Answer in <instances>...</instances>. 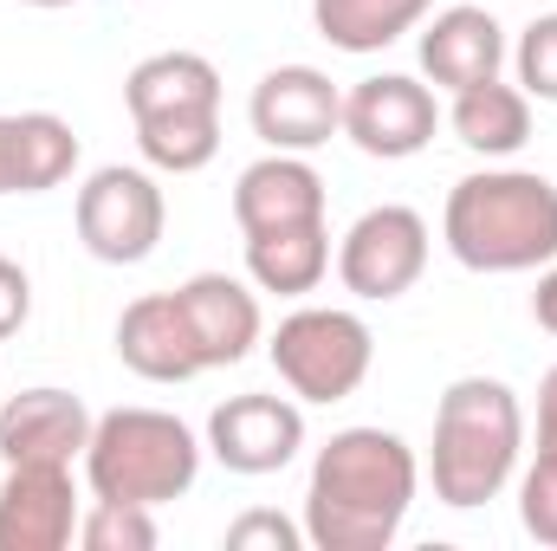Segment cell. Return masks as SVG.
Returning a JSON list of instances; mask_svg holds the SVG:
<instances>
[{"label": "cell", "mask_w": 557, "mask_h": 551, "mask_svg": "<svg viewBox=\"0 0 557 551\" xmlns=\"http://www.w3.org/2000/svg\"><path fill=\"white\" fill-rule=\"evenodd\" d=\"M298 448H305V409L292 396L253 390V396H227L208 415V454L227 474H247V480L278 474L298 461Z\"/></svg>", "instance_id": "8fae6325"}, {"label": "cell", "mask_w": 557, "mask_h": 551, "mask_svg": "<svg viewBox=\"0 0 557 551\" xmlns=\"http://www.w3.org/2000/svg\"><path fill=\"white\" fill-rule=\"evenodd\" d=\"M512 72H519V91H525V98L557 105V13H539V20L519 33Z\"/></svg>", "instance_id": "603a6c76"}, {"label": "cell", "mask_w": 557, "mask_h": 551, "mask_svg": "<svg viewBox=\"0 0 557 551\" xmlns=\"http://www.w3.org/2000/svg\"><path fill=\"white\" fill-rule=\"evenodd\" d=\"M91 421L98 415L85 409L72 390H20L0 403V461H85V441H91Z\"/></svg>", "instance_id": "5bb4252c"}, {"label": "cell", "mask_w": 557, "mask_h": 551, "mask_svg": "<svg viewBox=\"0 0 557 551\" xmlns=\"http://www.w3.org/2000/svg\"><path fill=\"white\" fill-rule=\"evenodd\" d=\"M267 357L298 403H344L363 390V377L376 364V338L344 305H298L292 318H278Z\"/></svg>", "instance_id": "8992f818"}, {"label": "cell", "mask_w": 557, "mask_h": 551, "mask_svg": "<svg viewBox=\"0 0 557 551\" xmlns=\"http://www.w3.org/2000/svg\"><path fill=\"white\" fill-rule=\"evenodd\" d=\"M428 273V221L403 201H383L370 215L350 221V234L337 241V279L344 292L370 298V305H389L403 298L416 279Z\"/></svg>", "instance_id": "ba28073f"}, {"label": "cell", "mask_w": 557, "mask_h": 551, "mask_svg": "<svg viewBox=\"0 0 557 551\" xmlns=\"http://www.w3.org/2000/svg\"><path fill=\"white\" fill-rule=\"evenodd\" d=\"M124 105L137 124L149 169L195 175L221 149V72L201 52H149L124 78Z\"/></svg>", "instance_id": "277c9868"}, {"label": "cell", "mask_w": 557, "mask_h": 551, "mask_svg": "<svg viewBox=\"0 0 557 551\" xmlns=\"http://www.w3.org/2000/svg\"><path fill=\"white\" fill-rule=\"evenodd\" d=\"M201 441L169 409H111L91 421L85 441V480L91 500H131V506H169L195 487Z\"/></svg>", "instance_id": "5b68a950"}, {"label": "cell", "mask_w": 557, "mask_h": 551, "mask_svg": "<svg viewBox=\"0 0 557 551\" xmlns=\"http://www.w3.org/2000/svg\"><path fill=\"white\" fill-rule=\"evenodd\" d=\"M447 124L473 156H519L532 143V98L519 85H506V78H486V85L454 91Z\"/></svg>", "instance_id": "d6986e66"}, {"label": "cell", "mask_w": 557, "mask_h": 551, "mask_svg": "<svg viewBox=\"0 0 557 551\" xmlns=\"http://www.w3.org/2000/svg\"><path fill=\"white\" fill-rule=\"evenodd\" d=\"M499 65H506V26L486 7H441L421 26V72L441 91L486 85V78H499Z\"/></svg>", "instance_id": "9a60e30c"}, {"label": "cell", "mask_w": 557, "mask_h": 551, "mask_svg": "<svg viewBox=\"0 0 557 551\" xmlns=\"http://www.w3.org/2000/svg\"><path fill=\"white\" fill-rule=\"evenodd\" d=\"M253 137L285 156H311L318 143H331L344 131V91L331 85V72L318 65H273L253 98H247Z\"/></svg>", "instance_id": "9c48e42d"}, {"label": "cell", "mask_w": 557, "mask_h": 551, "mask_svg": "<svg viewBox=\"0 0 557 551\" xmlns=\"http://www.w3.org/2000/svg\"><path fill=\"white\" fill-rule=\"evenodd\" d=\"M519 526L557 551V461H532L519 480Z\"/></svg>", "instance_id": "cb8c5ba5"}, {"label": "cell", "mask_w": 557, "mask_h": 551, "mask_svg": "<svg viewBox=\"0 0 557 551\" xmlns=\"http://www.w3.org/2000/svg\"><path fill=\"white\" fill-rule=\"evenodd\" d=\"M78 487L59 461H13L0 480V551H65L78 539Z\"/></svg>", "instance_id": "7c38bea8"}, {"label": "cell", "mask_w": 557, "mask_h": 551, "mask_svg": "<svg viewBox=\"0 0 557 551\" xmlns=\"http://www.w3.org/2000/svg\"><path fill=\"white\" fill-rule=\"evenodd\" d=\"M0 195H13V118H0Z\"/></svg>", "instance_id": "f1b7e54d"}, {"label": "cell", "mask_w": 557, "mask_h": 551, "mask_svg": "<svg viewBox=\"0 0 557 551\" xmlns=\"http://www.w3.org/2000/svg\"><path fill=\"white\" fill-rule=\"evenodd\" d=\"M78 169V137L52 111H20L13 118V195H46Z\"/></svg>", "instance_id": "44dd1931"}, {"label": "cell", "mask_w": 557, "mask_h": 551, "mask_svg": "<svg viewBox=\"0 0 557 551\" xmlns=\"http://www.w3.org/2000/svg\"><path fill=\"white\" fill-rule=\"evenodd\" d=\"M117 357H124V370H137L143 383H188V377L208 370L195 338H188V318H182L175 292H143V298L124 305Z\"/></svg>", "instance_id": "2e32d148"}, {"label": "cell", "mask_w": 557, "mask_h": 551, "mask_svg": "<svg viewBox=\"0 0 557 551\" xmlns=\"http://www.w3.org/2000/svg\"><path fill=\"white\" fill-rule=\"evenodd\" d=\"M539 461H557V364L539 383Z\"/></svg>", "instance_id": "4316f807"}, {"label": "cell", "mask_w": 557, "mask_h": 551, "mask_svg": "<svg viewBox=\"0 0 557 551\" xmlns=\"http://www.w3.org/2000/svg\"><path fill=\"white\" fill-rule=\"evenodd\" d=\"M298 546H305V526L278 519L267 506H253V513H240L227 526V551H298Z\"/></svg>", "instance_id": "d4e9b609"}, {"label": "cell", "mask_w": 557, "mask_h": 551, "mask_svg": "<svg viewBox=\"0 0 557 551\" xmlns=\"http://www.w3.org/2000/svg\"><path fill=\"white\" fill-rule=\"evenodd\" d=\"M421 487L416 448L396 428H337L305 487V546L389 551Z\"/></svg>", "instance_id": "6da1fadb"}, {"label": "cell", "mask_w": 557, "mask_h": 551, "mask_svg": "<svg viewBox=\"0 0 557 551\" xmlns=\"http://www.w3.org/2000/svg\"><path fill=\"white\" fill-rule=\"evenodd\" d=\"M324 273H331V228H324V221L247 234V279H253L260 292L305 298V292L324 285Z\"/></svg>", "instance_id": "ac0fdd59"}, {"label": "cell", "mask_w": 557, "mask_h": 551, "mask_svg": "<svg viewBox=\"0 0 557 551\" xmlns=\"http://www.w3.org/2000/svg\"><path fill=\"white\" fill-rule=\"evenodd\" d=\"M26 7H46L52 13V7H78V0H26Z\"/></svg>", "instance_id": "f546056e"}, {"label": "cell", "mask_w": 557, "mask_h": 551, "mask_svg": "<svg viewBox=\"0 0 557 551\" xmlns=\"http://www.w3.org/2000/svg\"><path fill=\"white\" fill-rule=\"evenodd\" d=\"M26 318H33V279H26L20 260H7V254H0V344H7Z\"/></svg>", "instance_id": "484cf974"}, {"label": "cell", "mask_w": 557, "mask_h": 551, "mask_svg": "<svg viewBox=\"0 0 557 551\" xmlns=\"http://www.w3.org/2000/svg\"><path fill=\"white\" fill-rule=\"evenodd\" d=\"M175 305H182L188 338H195V351H201V364H208V370L240 364V357L260 344V331H267L253 285H247V279H234V273L182 279V285H175Z\"/></svg>", "instance_id": "4fadbf2b"}, {"label": "cell", "mask_w": 557, "mask_h": 551, "mask_svg": "<svg viewBox=\"0 0 557 551\" xmlns=\"http://www.w3.org/2000/svg\"><path fill=\"white\" fill-rule=\"evenodd\" d=\"M532 318H539V325H545V331L557 338V260L545 267V279H539V292H532Z\"/></svg>", "instance_id": "83f0119b"}, {"label": "cell", "mask_w": 557, "mask_h": 551, "mask_svg": "<svg viewBox=\"0 0 557 551\" xmlns=\"http://www.w3.org/2000/svg\"><path fill=\"white\" fill-rule=\"evenodd\" d=\"M519 448H525V409H519L512 383H499V377L447 383V396L434 409V454H428L434 500L454 513L499 500L506 480L519 474Z\"/></svg>", "instance_id": "3957f363"}, {"label": "cell", "mask_w": 557, "mask_h": 551, "mask_svg": "<svg viewBox=\"0 0 557 551\" xmlns=\"http://www.w3.org/2000/svg\"><path fill=\"white\" fill-rule=\"evenodd\" d=\"M428 7L434 0H311V20H318V39L363 59V52H383L403 33H416Z\"/></svg>", "instance_id": "ffe728a7"}, {"label": "cell", "mask_w": 557, "mask_h": 551, "mask_svg": "<svg viewBox=\"0 0 557 551\" xmlns=\"http://www.w3.org/2000/svg\"><path fill=\"white\" fill-rule=\"evenodd\" d=\"M162 228H169V201H162V188H156L149 169L111 162V169H98L78 188V241L104 267H137V260H149L156 241H162Z\"/></svg>", "instance_id": "52a82bcc"}, {"label": "cell", "mask_w": 557, "mask_h": 551, "mask_svg": "<svg viewBox=\"0 0 557 551\" xmlns=\"http://www.w3.org/2000/svg\"><path fill=\"white\" fill-rule=\"evenodd\" d=\"M434 124H441L434 91L421 78H409V72H376V78L344 91V137L363 156H376V162L421 156L434 143Z\"/></svg>", "instance_id": "30bf717a"}, {"label": "cell", "mask_w": 557, "mask_h": 551, "mask_svg": "<svg viewBox=\"0 0 557 551\" xmlns=\"http://www.w3.org/2000/svg\"><path fill=\"white\" fill-rule=\"evenodd\" d=\"M78 546L85 551H156V506L91 500V513L78 519Z\"/></svg>", "instance_id": "7402d4cb"}, {"label": "cell", "mask_w": 557, "mask_h": 551, "mask_svg": "<svg viewBox=\"0 0 557 551\" xmlns=\"http://www.w3.org/2000/svg\"><path fill=\"white\" fill-rule=\"evenodd\" d=\"M441 241L467 273H539L557 260V182L539 169H480L447 188Z\"/></svg>", "instance_id": "7a4b0ae2"}, {"label": "cell", "mask_w": 557, "mask_h": 551, "mask_svg": "<svg viewBox=\"0 0 557 551\" xmlns=\"http://www.w3.org/2000/svg\"><path fill=\"white\" fill-rule=\"evenodd\" d=\"M234 221H240V234L324 221V175L305 156H285V149L247 162L240 182H234Z\"/></svg>", "instance_id": "e0dca14e"}]
</instances>
